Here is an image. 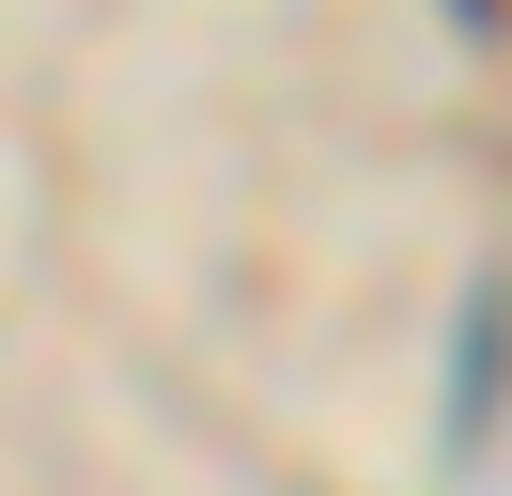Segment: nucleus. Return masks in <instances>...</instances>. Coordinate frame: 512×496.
Here are the masks:
<instances>
[{"label":"nucleus","instance_id":"1","mask_svg":"<svg viewBox=\"0 0 512 496\" xmlns=\"http://www.w3.org/2000/svg\"><path fill=\"white\" fill-rule=\"evenodd\" d=\"M497 403H512V264L466 295V419H450V450H481V434H497Z\"/></svg>","mask_w":512,"mask_h":496},{"label":"nucleus","instance_id":"2","mask_svg":"<svg viewBox=\"0 0 512 496\" xmlns=\"http://www.w3.org/2000/svg\"><path fill=\"white\" fill-rule=\"evenodd\" d=\"M450 16H466V31H512V0H450Z\"/></svg>","mask_w":512,"mask_h":496}]
</instances>
